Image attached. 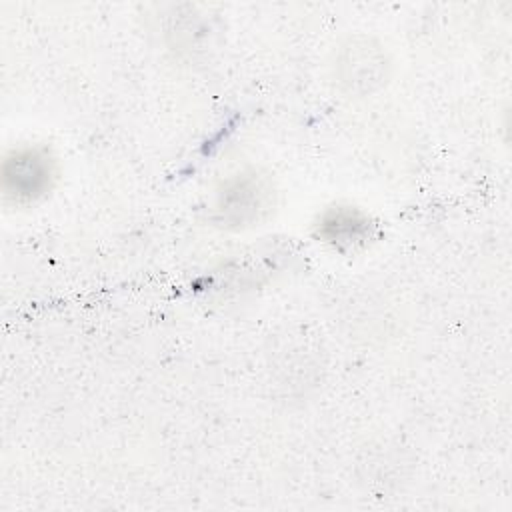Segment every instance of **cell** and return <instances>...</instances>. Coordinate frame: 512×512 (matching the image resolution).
<instances>
[{"instance_id":"obj_1","label":"cell","mask_w":512,"mask_h":512,"mask_svg":"<svg viewBox=\"0 0 512 512\" xmlns=\"http://www.w3.org/2000/svg\"><path fill=\"white\" fill-rule=\"evenodd\" d=\"M272 198L274 190L266 176H260L254 170H242L226 178L216 190V222L228 228L258 224L272 208Z\"/></svg>"},{"instance_id":"obj_2","label":"cell","mask_w":512,"mask_h":512,"mask_svg":"<svg viewBox=\"0 0 512 512\" xmlns=\"http://www.w3.org/2000/svg\"><path fill=\"white\" fill-rule=\"evenodd\" d=\"M56 180V160L46 146H20L2 164V190L14 204L44 198Z\"/></svg>"},{"instance_id":"obj_3","label":"cell","mask_w":512,"mask_h":512,"mask_svg":"<svg viewBox=\"0 0 512 512\" xmlns=\"http://www.w3.org/2000/svg\"><path fill=\"white\" fill-rule=\"evenodd\" d=\"M334 74L348 94H372L388 78V60L372 40L350 38L336 58Z\"/></svg>"},{"instance_id":"obj_4","label":"cell","mask_w":512,"mask_h":512,"mask_svg":"<svg viewBox=\"0 0 512 512\" xmlns=\"http://www.w3.org/2000/svg\"><path fill=\"white\" fill-rule=\"evenodd\" d=\"M316 236L338 252L362 246L370 236V220L354 206H332L322 212L316 224Z\"/></svg>"}]
</instances>
